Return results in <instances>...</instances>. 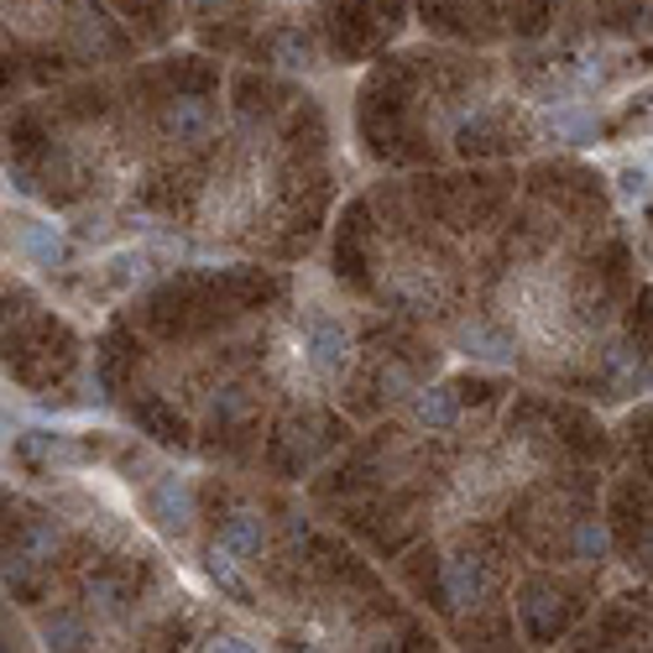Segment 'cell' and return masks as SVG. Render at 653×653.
<instances>
[{
	"instance_id": "obj_1",
	"label": "cell",
	"mask_w": 653,
	"mask_h": 653,
	"mask_svg": "<svg viewBox=\"0 0 653 653\" xmlns=\"http://www.w3.org/2000/svg\"><path fill=\"white\" fill-rule=\"evenodd\" d=\"M304 361L319 376H340L350 366V335L335 319H314L304 329Z\"/></svg>"
},
{
	"instance_id": "obj_2",
	"label": "cell",
	"mask_w": 653,
	"mask_h": 653,
	"mask_svg": "<svg viewBox=\"0 0 653 653\" xmlns=\"http://www.w3.org/2000/svg\"><path fill=\"white\" fill-rule=\"evenodd\" d=\"M152 517L163 523L167 534H188L194 528V487H188V476H163L152 487Z\"/></svg>"
},
{
	"instance_id": "obj_3",
	"label": "cell",
	"mask_w": 653,
	"mask_h": 653,
	"mask_svg": "<svg viewBox=\"0 0 653 653\" xmlns=\"http://www.w3.org/2000/svg\"><path fill=\"white\" fill-rule=\"evenodd\" d=\"M440 581H444L450 607H476L487 596V564L476 560V555H455V560H444Z\"/></svg>"
},
{
	"instance_id": "obj_4",
	"label": "cell",
	"mask_w": 653,
	"mask_h": 653,
	"mask_svg": "<svg viewBox=\"0 0 653 653\" xmlns=\"http://www.w3.org/2000/svg\"><path fill=\"white\" fill-rule=\"evenodd\" d=\"M16 246H22V257L32 267H63L69 261V235L58 225H47V220H26L16 231Z\"/></svg>"
},
{
	"instance_id": "obj_5",
	"label": "cell",
	"mask_w": 653,
	"mask_h": 653,
	"mask_svg": "<svg viewBox=\"0 0 653 653\" xmlns=\"http://www.w3.org/2000/svg\"><path fill=\"white\" fill-rule=\"evenodd\" d=\"M210 105L199 100V94H178V100H167L163 110V131L173 141H199L205 131H210Z\"/></svg>"
},
{
	"instance_id": "obj_6",
	"label": "cell",
	"mask_w": 653,
	"mask_h": 653,
	"mask_svg": "<svg viewBox=\"0 0 653 653\" xmlns=\"http://www.w3.org/2000/svg\"><path fill=\"white\" fill-rule=\"evenodd\" d=\"M408 408H413V423H419V429H450V423L460 419V403H455L450 387H413Z\"/></svg>"
},
{
	"instance_id": "obj_7",
	"label": "cell",
	"mask_w": 653,
	"mask_h": 653,
	"mask_svg": "<svg viewBox=\"0 0 653 653\" xmlns=\"http://www.w3.org/2000/svg\"><path fill=\"white\" fill-rule=\"evenodd\" d=\"M220 544L231 549L235 560H257L261 544H267V523H261V513H231L225 517V528H220Z\"/></svg>"
},
{
	"instance_id": "obj_8",
	"label": "cell",
	"mask_w": 653,
	"mask_h": 653,
	"mask_svg": "<svg viewBox=\"0 0 653 653\" xmlns=\"http://www.w3.org/2000/svg\"><path fill=\"white\" fill-rule=\"evenodd\" d=\"M460 346H466V355H481V361H491V366H508V361H513L508 335H502V329H491L487 319H470V325H460Z\"/></svg>"
},
{
	"instance_id": "obj_9",
	"label": "cell",
	"mask_w": 653,
	"mask_h": 653,
	"mask_svg": "<svg viewBox=\"0 0 653 653\" xmlns=\"http://www.w3.org/2000/svg\"><path fill=\"white\" fill-rule=\"evenodd\" d=\"M544 126H549V137L564 141V147H585V141L596 137V120L585 116V110H575V105H549L544 110Z\"/></svg>"
},
{
	"instance_id": "obj_10",
	"label": "cell",
	"mask_w": 653,
	"mask_h": 653,
	"mask_svg": "<svg viewBox=\"0 0 653 653\" xmlns=\"http://www.w3.org/2000/svg\"><path fill=\"white\" fill-rule=\"evenodd\" d=\"M570 555L581 564H602L611 555V534H607V523L602 517H581L575 523V534H570Z\"/></svg>"
},
{
	"instance_id": "obj_11",
	"label": "cell",
	"mask_w": 653,
	"mask_h": 653,
	"mask_svg": "<svg viewBox=\"0 0 653 653\" xmlns=\"http://www.w3.org/2000/svg\"><path fill=\"white\" fill-rule=\"evenodd\" d=\"M205 570H210V581L225 591V596H235V602H246V575H241V560H235L225 544H214L210 560H205Z\"/></svg>"
},
{
	"instance_id": "obj_12",
	"label": "cell",
	"mask_w": 653,
	"mask_h": 653,
	"mask_svg": "<svg viewBox=\"0 0 653 653\" xmlns=\"http://www.w3.org/2000/svg\"><path fill=\"white\" fill-rule=\"evenodd\" d=\"M43 638H47V649H84V643H90V628H84L73 611H53L43 622Z\"/></svg>"
},
{
	"instance_id": "obj_13",
	"label": "cell",
	"mask_w": 653,
	"mask_h": 653,
	"mask_svg": "<svg viewBox=\"0 0 653 653\" xmlns=\"http://www.w3.org/2000/svg\"><path fill=\"white\" fill-rule=\"evenodd\" d=\"M210 413H214L220 423L246 419V413H252V393H246V387H235V382H225V387L210 397Z\"/></svg>"
},
{
	"instance_id": "obj_14",
	"label": "cell",
	"mask_w": 653,
	"mask_h": 653,
	"mask_svg": "<svg viewBox=\"0 0 653 653\" xmlns=\"http://www.w3.org/2000/svg\"><path fill=\"white\" fill-rule=\"evenodd\" d=\"M90 607L105 611V617H120V611H126V585L110 581V575H94L90 581Z\"/></svg>"
},
{
	"instance_id": "obj_15",
	"label": "cell",
	"mask_w": 653,
	"mask_h": 653,
	"mask_svg": "<svg viewBox=\"0 0 653 653\" xmlns=\"http://www.w3.org/2000/svg\"><path fill=\"white\" fill-rule=\"evenodd\" d=\"M413 387H419V382H413V372H408L403 361H387V366H382V393L387 397H413Z\"/></svg>"
},
{
	"instance_id": "obj_16",
	"label": "cell",
	"mask_w": 653,
	"mask_h": 653,
	"mask_svg": "<svg viewBox=\"0 0 653 653\" xmlns=\"http://www.w3.org/2000/svg\"><path fill=\"white\" fill-rule=\"evenodd\" d=\"M575 84H581V90H596V84H607V58H596V53L575 58Z\"/></svg>"
},
{
	"instance_id": "obj_17",
	"label": "cell",
	"mask_w": 653,
	"mask_h": 653,
	"mask_svg": "<svg viewBox=\"0 0 653 653\" xmlns=\"http://www.w3.org/2000/svg\"><path fill=\"white\" fill-rule=\"evenodd\" d=\"M53 544H58V534H53L47 523H37V528H32V534L22 538V549H26V555H32V560H37V564H43L47 555H53Z\"/></svg>"
},
{
	"instance_id": "obj_18",
	"label": "cell",
	"mask_w": 653,
	"mask_h": 653,
	"mask_svg": "<svg viewBox=\"0 0 653 653\" xmlns=\"http://www.w3.org/2000/svg\"><path fill=\"white\" fill-rule=\"evenodd\" d=\"M278 63H282V69H304V63H308V43H304V37H282V43H278Z\"/></svg>"
},
{
	"instance_id": "obj_19",
	"label": "cell",
	"mask_w": 653,
	"mask_h": 653,
	"mask_svg": "<svg viewBox=\"0 0 653 653\" xmlns=\"http://www.w3.org/2000/svg\"><path fill=\"white\" fill-rule=\"evenodd\" d=\"M622 194L643 205V199H649V173H643V167H638V173H622Z\"/></svg>"
},
{
	"instance_id": "obj_20",
	"label": "cell",
	"mask_w": 653,
	"mask_h": 653,
	"mask_svg": "<svg viewBox=\"0 0 653 653\" xmlns=\"http://www.w3.org/2000/svg\"><path fill=\"white\" fill-rule=\"evenodd\" d=\"M5 184H11V194H32V178H26L22 167H11V173H5Z\"/></svg>"
},
{
	"instance_id": "obj_21",
	"label": "cell",
	"mask_w": 653,
	"mask_h": 653,
	"mask_svg": "<svg viewBox=\"0 0 653 653\" xmlns=\"http://www.w3.org/2000/svg\"><path fill=\"white\" fill-rule=\"evenodd\" d=\"M194 5H199V11H214V5H220V0H194Z\"/></svg>"
}]
</instances>
